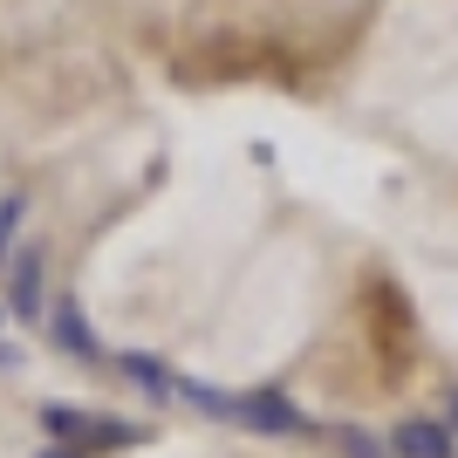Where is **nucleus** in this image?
<instances>
[{
	"label": "nucleus",
	"instance_id": "obj_10",
	"mask_svg": "<svg viewBox=\"0 0 458 458\" xmlns=\"http://www.w3.org/2000/svg\"><path fill=\"white\" fill-rule=\"evenodd\" d=\"M0 322H7V308H0Z\"/></svg>",
	"mask_w": 458,
	"mask_h": 458
},
{
	"label": "nucleus",
	"instance_id": "obj_9",
	"mask_svg": "<svg viewBox=\"0 0 458 458\" xmlns=\"http://www.w3.org/2000/svg\"><path fill=\"white\" fill-rule=\"evenodd\" d=\"M35 458H69V452H35Z\"/></svg>",
	"mask_w": 458,
	"mask_h": 458
},
{
	"label": "nucleus",
	"instance_id": "obj_5",
	"mask_svg": "<svg viewBox=\"0 0 458 458\" xmlns=\"http://www.w3.org/2000/svg\"><path fill=\"white\" fill-rule=\"evenodd\" d=\"M116 369H123V383H131V390H144L151 403H172V397H178V377L157 363V356H144V349H123V356H116Z\"/></svg>",
	"mask_w": 458,
	"mask_h": 458
},
{
	"label": "nucleus",
	"instance_id": "obj_2",
	"mask_svg": "<svg viewBox=\"0 0 458 458\" xmlns=\"http://www.w3.org/2000/svg\"><path fill=\"white\" fill-rule=\"evenodd\" d=\"M390 452H397V458H452L458 431H452V424H431V418H411V424L390 431Z\"/></svg>",
	"mask_w": 458,
	"mask_h": 458
},
{
	"label": "nucleus",
	"instance_id": "obj_8",
	"mask_svg": "<svg viewBox=\"0 0 458 458\" xmlns=\"http://www.w3.org/2000/svg\"><path fill=\"white\" fill-rule=\"evenodd\" d=\"M343 452L349 458H383V445L369 438V431H343Z\"/></svg>",
	"mask_w": 458,
	"mask_h": 458
},
{
	"label": "nucleus",
	"instance_id": "obj_1",
	"mask_svg": "<svg viewBox=\"0 0 458 458\" xmlns=\"http://www.w3.org/2000/svg\"><path fill=\"white\" fill-rule=\"evenodd\" d=\"M233 424H247V431H260V438H301L308 431L301 411H294L281 390H247V397H233Z\"/></svg>",
	"mask_w": 458,
	"mask_h": 458
},
{
	"label": "nucleus",
	"instance_id": "obj_7",
	"mask_svg": "<svg viewBox=\"0 0 458 458\" xmlns=\"http://www.w3.org/2000/svg\"><path fill=\"white\" fill-rule=\"evenodd\" d=\"M178 397L199 403L206 418H233V397H219V390H206V383H178Z\"/></svg>",
	"mask_w": 458,
	"mask_h": 458
},
{
	"label": "nucleus",
	"instance_id": "obj_4",
	"mask_svg": "<svg viewBox=\"0 0 458 458\" xmlns=\"http://www.w3.org/2000/svg\"><path fill=\"white\" fill-rule=\"evenodd\" d=\"M7 308H14V322H28V328L48 315V287H41V253H21V260H14V294H7Z\"/></svg>",
	"mask_w": 458,
	"mask_h": 458
},
{
	"label": "nucleus",
	"instance_id": "obj_6",
	"mask_svg": "<svg viewBox=\"0 0 458 458\" xmlns=\"http://www.w3.org/2000/svg\"><path fill=\"white\" fill-rule=\"evenodd\" d=\"M41 424L55 431V438H89L96 424L82 418V411H69V403H41Z\"/></svg>",
	"mask_w": 458,
	"mask_h": 458
},
{
	"label": "nucleus",
	"instance_id": "obj_3",
	"mask_svg": "<svg viewBox=\"0 0 458 458\" xmlns=\"http://www.w3.org/2000/svg\"><path fill=\"white\" fill-rule=\"evenodd\" d=\"M48 335H55V349H62V356H76V363H96V356H103V343H96V328L82 322L76 301L48 308Z\"/></svg>",
	"mask_w": 458,
	"mask_h": 458
}]
</instances>
